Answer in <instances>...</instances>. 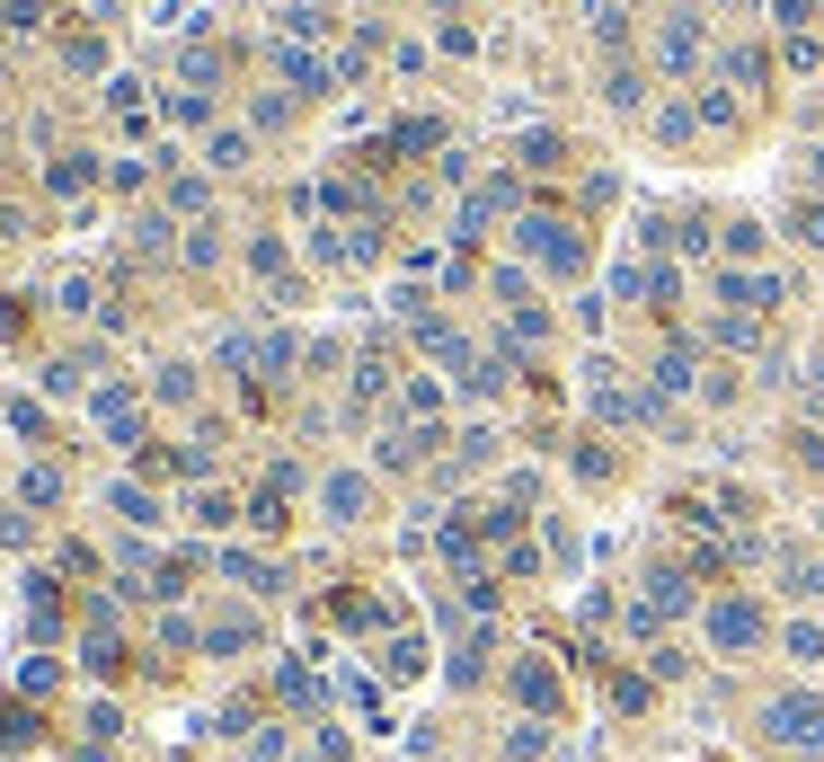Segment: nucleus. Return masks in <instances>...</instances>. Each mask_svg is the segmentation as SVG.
Segmentation results:
<instances>
[{"label":"nucleus","mask_w":824,"mask_h":762,"mask_svg":"<svg viewBox=\"0 0 824 762\" xmlns=\"http://www.w3.org/2000/svg\"><path fill=\"white\" fill-rule=\"evenodd\" d=\"M692 53H701V27H692V19L665 27V62H692Z\"/></svg>","instance_id":"1"},{"label":"nucleus","mask_w":824,"mask_h":762,"mask_svg":"<svg viewBox=\"0 0 824 762\" xmlns=\"http://www.w3.org/2000/svg\"><path fill=\"white\" fill-rule=\"evenodd\" d=\"M807 160H815V178H824V152H807Z\"/></svg>","instance_id":"2"},{"label":"nucleus","mask_w":824,"mask_h":762,"mask_svg":"<svg viewBox=\"0 0 824 762\" xmlns=\"http://www.w3.org/2000/svg\"><path fill=\"white\" fill-rule=\"evenodd\" d=\"M727 10H744V0H727Z\"/></svg>","instance_id":"3"}]
</instances>
